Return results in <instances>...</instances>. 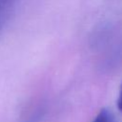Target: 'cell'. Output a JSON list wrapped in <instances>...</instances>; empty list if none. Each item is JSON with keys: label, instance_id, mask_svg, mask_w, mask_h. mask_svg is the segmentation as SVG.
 <instances>
[{"label": "cell", "instance_id": "obj_1", "mask_svg": "<svg viewBox=\"0 0 122 122\" xmlns=\"http://www.w3.org/2000/svg\"><path fill=\"white\" fill-rule=\"evenodd\" d=\"M16 6V0H2L0 4V33L11 19Z\"/></svg>", "mask_w": 122, "mask_h": 122}, {"label": "cell", "instance_id": "obj_2", "mask_svg": "<svg viewBox=\"0 0 122 122\" xmlns=\"http://www.w3.org/2000/svg\"><path fill=\"white\" fill-rule=\"evenodd\" d=\"M92 122H117V120L112 111L104 108L98 112V113Z\"/></svg>", "mask_w": 122, "mask_h": 122}, {"label": "cell", "instance_id": "obj_3", "mask_svg": "<svg viewBox=\"0 0 122 122\" xmlns=\"http://www.w3.org/2000/svg\"><path fill=\"white\" fill-rule=\"evenodd\" d=\"M116 105H117V109L122 112V84L119 88L118 96H117V100H116Z\"/></svg>", "mask_w": 122, "mask_h": 122}, {"label": "cell", "instance_id": "obj_4", "mask_svg": "<svg viewBox=\"0 0 122 122\" xmlns=\"http://www.w3.org/2000/svg\"><path fill=\"white\" fill-rule=\"evenodd\" d=\"M1 2H2V0H0V4H1Z\"/></svg>", "mask_w": 122, "mask_h": 122}]
</instances>
